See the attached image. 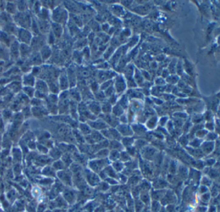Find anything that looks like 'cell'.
I'll list each match as a JSON object with an SVG mask.
<instances>
[{"label":"cell","instance_id":"1","mask_svg":"<svg viewBox=\"0 0 220 212\" xmlns=\"http://www.w3.org/2000/svg\"><path fill=\"white\" fill-rule=\"evenodd\" d=\"M115 87V91L118 93L120 95V93L124 92L126 89V83L124 79V78L121 75H119L116 77V82L114 84Z\"/></svg>","mask_w":220,"mask_h":212},{"label":"cell","instance_id":"2","mask_svg":"<svg viewBox=\"0 0 220 212\" xmlns=\"http://www.w3.org/2000/svg\"><path fill=\"white\" fill-rule=\"evenodd\" d=\"M117 129H118V132L120 133L121 135L122 136V134H124L123 136H126V137H129V136H132V134H133V131L132 129H131L129 126H127V125L126 124H121V126H119L117 127Z\"/></svg>","mask_w":220,"mask_h":212},{"label":"cell","instance_id":"3","mask_svg":"<svg viewBox=\"0 0 220 212\" xmlns=\"http://www.w3.org/2000/svg\"><path fill=\"white\" fill-rule=\"evenodd\" d=\"M91 123H92V125H90V126L94 127L95 129H96V130L102 131V130H103V129H107V123L103 120H100V119H99V120H96L94 122H92Z\"/></svg>","mask_w":220,"mask_h":212},{"label":"cell","instance_id":"4","mask_svg":"<svg viewBox=\"0 0 220 212\" xmlns=\"http://www.w3.org/2000/svg\"><path fill=\"white\" fill-rule=\"evenodd\" d=\"M202 146V149H203V152L205 153H209L212 151V150L214 149V143L212 142H207L205 143H204Z\"/></svg>","mask_w":220,"mask_h":212},{"label":"cell","instance_id":"5","mask_svg":"<svg viewBox=\"0 0 220 212\" xmlns=\"http://www.w3.org/2000/svg\"><path fill=\"white\" fill-rule=\"evenodd\" d=\"M112 105L109 102H105L102 104H101V111H103L104 115H107V114L112 113Z\"/></svg>","mask_w":220,"mask_h":212},{"label":"cell","instance_id":"6","mask_svg":"<svg viewBox=\"0 0 220 212\" xmlns=\"http://www.w3.org/2000/svg\"><path fill=\"white\" fill-rule=\"evenodd\" d=\"M112 112L113 113V115L115 116H120L124 114V108H123L119 103L116 104L114 108L112 109Z\"/></svg>","mask_w":220,"mask_h":212},{"label":"cell","instance_id":"7","mask_svg":"<svg viewBox=\"0 0 220 212\" xmlns=\"http://www.w3.org/2000/svg\"><path fill=\"white\" fill-rule=\"evenodd\" d=\"M90 110L92 109V111L93 113H94L95 115H98V114L100 113V112H101V105H100V103L98 102H93L92 103H90Z\"/></svg>","mask_w":220,"mask_h":212},{"label":"cell","instance_id":"8","mask_svg":"<svg viewBox=\"0 0 220 212\" xmlns=\"http://www.w3.org/2000/svg\"><path fill=\"white\" fill-rule=\"evenodd\" d=\"M109 146L113 149L112 150H116V151H120V149L123 148V145L119 141H110V143H109Z\"/></svg>","mask_w":220,"mask_h":212},{"label":"cell","instance_id":"9","mask_svg":"<svg viewBox=\"0 0 220 212\" xmlns=\"http://www.w3.org/2000/svg\"><path fill=\"white\" fill-rule=\"evenodd\" d=\"M109 159L112 162H116L120 158V153L118 151H116V150H112L110 152H109Z\"/></svg>","mask_w":220,"mask_h":212},{"label":"cell","instance_id":"10","mask_svg":"<svg viewBox=\"0 0 220 212\" xmlns=\"http://www.w3.org/2000/svg\"><path fill=\"white\" fill-rule=\"evenodd\" d=\"M112 165H113V168L115 169V172H121V170H123V168H124L123 164L118 161L114 162L113 164H112Z\"/></svg>","mask_w":220,"mask_h":212},{"label":"cell","instance_id":"11","mask_svg":"<svg viewBox=\"0 0 220 212\" xmlns=\"http://www.w3.org/2000/svg\"><path fill=\"white\" fill-rule=\"evenodd\" d=\"M53 29H54V34L57 36H58V37H59L61 34V32H62V30H61V26L59 25H58V24H55L53 26Z\"/></svg>","mask_w":220,"mask_h":212},{"label":"cell","instance_id":"12","mask_svg":"<svg viewBox=\"0 0 220 212\" xmlns=\"http://www.w3.org/2000/svg\"><path fill=\"white\" fill-rule=\"evenodd\" d=\"M115 92V89L114 87L110 86V87H109L108 89H107L105 91V95L106 97H110L112 95H113Z\"/></svg>","mask_w":220,"mask_h":212},{"label":"cell","instance_id":"13","mask_svg":"<svg viewBox=\"0 0 220 212\" xmlns=\"http://www.w3.org/2000/svg\"><path fill=\"white\" fill-rule=\"evenodd\" d=\"M120 158L124 162H129L130 160V157L129 155L127 153V152L123 151L120 154Z\"/></svg>","mask_w":220,"mask_h":212},{"label":"cell","instance_id":"14","mask_svg":"<svg viewBox=\"0 0 220 212\" xmlns=\"http://www.w3.org/2000/svg\"><path fill=\"white\" fill-rule=\"evenodd\" d=\"M27 32H26V31H22V32L21 31V32H20L19 36H20V38H22L21 39H22L23 41H27L29 40V39H30V35Z\"/></svg>","mask_w":220,"mask_h":212},{"label":"cell","instance_id":"15","mask_svg":"<svg viewBox=\"0 0 220 212\" xmlns=\"http://www.w3.org/2000/svg\"><path fill=\"white\" fill-rule=\"evenodd\" d=\"M110 83H112V80H107L106 82H105L104 83L102 84V85H101V90H104L105 91L107 89H108L109 87H110L111 85Z\"/></svg>","mask_w":220,"mask_h":212},{"label":"cell","instance_id":"16","mask_svg":"<svg viewBox=\"0 0 220 212\" xmlns=\"http://www.w3.org/2000/svg\"><path fill=\"white\" fill-rule=\"evenodd\" d=\"M119 104L124 108V109L125 108L127 107V98L124 96H123V98H121V99L120 102Z\"/></svg>","mask_w":220,"mask_h":212},{"label":"cell","instance_id":"17","mask_svg":"<svg viewBox=\"0 0 220 212\" xmlns=\"http://www.w3.org/2000/svg\"><path fill=\"white\" fill-rule=\"evenodd\" d=\"M160 204L157 202H153L152 203V211H154V212H157L159 211L160 209Z\"/></svg>","mask_w":220,"mask_h":212},{"label":"cell","instance_id":"18","mask_svg":"<svg viewBox=\"0 0 220 212\" xmlns=\"http://www.w3.org/2000/svg\"><path fill=\"white\" fill-rule=\"evenodd\" d=\"M56 14H58V15H59V16H61V14L59 13V10H58V12H57V13H56ZM59 18H61V16H58V19H59ZM58 19H57V20H58Z\"/></svg>","mask_w":220,"mask_h":212}]
</instances>
